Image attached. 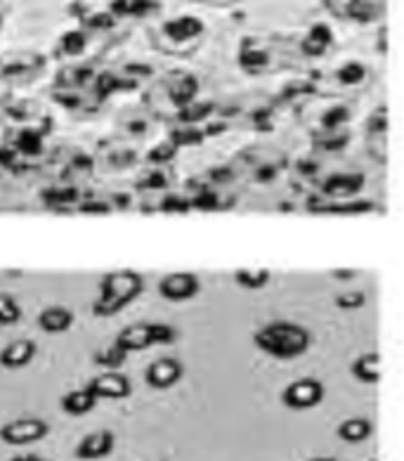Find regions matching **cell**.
<instances>
[{
    "label": "cell",
    "mask_w": 404,
    "mask_h": 461,
    "mask_svg": "<svg viewBox=\"0 0 404 461\" xmlns=\"http://www.w3.org/2000/svg\"><path fill=\"white\" fill-rule=\"evenodd\" d=\"M324 400V385L322 381L317 379H298L293 384H289L282 391V402L289 407V410H296V411H305V410H312L317 404Z\"/></svg>",
    "instance_id": "cell-5"
},
{
    "label": "cell",
    "mask_w": 404,
    "mask_h": 461,
    "mask_svg": "<svg viewBox=\"0 0 404 461\" xmlns=\"http://www.w3.org/2000/svg\"><path fill=\"white\" fill-rule=\"evenodd\" d=\"M71 324H74V312L62 305H50L39 315V327L48 334H64L69 331Z\"/></svg>",
    "instance_id": "cell-12"
},
{
    "label": "cell",
    "mask_w": 404,
    "mask_h": 461,
    "mask_svg": "<svg viewBox=\"0 0 404 461\" xmlns=\"http://www.w3.org/2000/svg\"><path fill=\"white\" fill-rule=\"evenodd\" d=\"M161 33H164V39H168L171 43H190V41H196L203 33V24L194 17H180V20H171L166 22L161 26Z\"/></svg>",
    "instance_id": "cell-10"
},
{
    "label": "cell",
    "mask_w": 404,
    "mask_h": 461,
    "mask_svg": "<svg viewBox=\"0 0 404 461\" xmlns=\"http://www.w3.org/2000/svg\"><path fill=\"white\" fill-rule=\"evenodd\" d=\"M199 277L192 275V272H171L161 279L158 291L166 301H175V303H183V301H190L199 294Z\"/></svg>",
    "instance_id": "cell-6"
},
{
    "label": "cell",
    "mask_w": 404,
    "mask_h": 461,
    "mask_svg": "<svg viewBox=\"0 0 404 461\" xmlns=\"http://www.w3.org/2000/svg\"><path fill=\"white\" fill-rule=\"evenodd\" d=\"M369 461H376V459H369Z\"/></svg>",
    "instance_id": "cell-26"
},
{
    "label": "cell",
    "mask_w": 404,
    "mask_h": 461,
    "mask_svg": "<svg viewBox=\"0 0 404 461\" xmlns=\"http://www.w3.org/2000/svg\"><path fill=\"white\" fill-rule=\"evenodd\" d=\"M88 388L95 393L97 400H123L133 393L126 374L116 372V369H109V372L95 376L88 384Z\"/></svg>",
    "instance_id": "cell-8"
},
{
    "label": "cell",
    "mask_w": 404,
    "mask_h": 461,
    "mask_svg": "<svg viewBox=\"0 0 404 461\" xmlns=\"http://www.w3.org/2000/svg\"><path fill=\"white\" fill-rule=\"evenodd\" d=\"M372 421L364 417H353V419H346V421H341V426L336 429V433H338V438H341L343 442H350V445H360V442H364L366 438L372 436Z\"/></svg>",
    "instance_id": "cell-14"
},
{
    "label": "cell",
    "mask_w": 404,
    "mask_h": 461,
    "mask_svg": "<svg viewBox=\"0 0 404 461\" xmlns=\"http://www.w3.org/2000/svg\"><path fill=\"white\" fill-rule=\"evenodd\" d=\"M366 71L360 62H347L346 67L338 69V81L346 83V86H357V83L364 81Z\"/></svg>",
    "instance_id": "cell-21"
},
{
    "label": "cell",
    "mask_w": 404,
    "mask_h": 461,
    "mask_svg": "<svg viewBox=\"0 0 404 461\" xmlns=\"http://www.w3.org/2000/svg\"><path fill=\"white\" fill-rule=\"evenodd\" d=\"M123 360H126V353H123V350H121L119 346H109V348H104V350H102V353H97V357H95V362L100 366H107V369H119L121 365H123Z\"/></svg>",
    "instance_id": "cell-20"
},
{
    "label": "cell",
    "mask_w": 404,
    "mask_h": 461,
    "mask_svg": "<svg viewBox=\"0 0 404 461\" xmlns=\"http://www.w3.org/2000/svg\"><path fill=\"white\" fill-rule=\"evenodd\" d=\"M256 346L263 350V353L277 357V360H293V357H301L303 353H308L310 343H312V336L305 327L296 322H270L265 327H260L253 336Z\"/></svg>",
    "instance_id": "cell-1"
},
{
    "label": "cell",
    "mask_w": 404,
    "mask_h": 461,
    "mask_svg": "<svg viewBox=\"0 0 404 461\" xmlns=\"http://www.w3.org/2000/svg\"><path fill=\"white\" fill-rule=\"evenodd\" d=\"M36 357V346L33 341H13L10 346H5L0 350V366L5 369H24V366L31 365V360Z\"/></svg>",
    "instance_id": "cell-11"
},
{
    "label": "cell",
    "mask_w": 404,
    "mask_h": 461,
    "mask_svg": "<svg viewBox=\"0 0 404 461\" xmlns=\"http://www.w3.org/2000/svg\"><path fill=\"white\" fill-rule=\"evenodd\" d=\"M116 438L112 430H95V433H88L76 445V456L83 461H97L104 459L114 452Z\"/></svg>",
    "instance_id": "cell-9"
},
{
    "label": "cell",
    "mask_w": 404,
    "mask_h": 461,
    "mask_svg": "<svg viewBox=\"0 0 404 461\" xmlns=\"http://www.w3.org/2000/svg\"><path fill=\"white\" fill-rule=\"evenodd\" d=\"M13 461H45V459H40L39 455H17L13 456Z\"/></svg>",
    "instance_id": "cell-24"
},
{
    "label": "cell",
    "mask_w": 404,
    "mask_h": 461,
    "mask_svg": "<svg viewBox=\"0 0 404 461\" xmlns=\"http://www.w3.org/2000/svg\"><path fill=\"white\" fill-rule=\"evenodd\" d=\"M328 45H331V32H328L327 26H315L308 39H305L303 48L310 55H322V52H327Z\"/></svg>",
    "instance_id": "cell-17"
},
{
    "label": "cell",
    "mask_w": 404,
    "mask_h": 461,
    "mask_svg": "<svg viewBox=\"0 0 404 461\" xmlns=\"http://www.w3.org/2000/svg\"><path fill=\"white\" fill-rule=\"evenodd\" d=\"M360 173H336L331 180L324 183V192L331 196H353L362 187Z\"/></svg>",
    "instance_id": "cell-16"
},
{
    "label": "cell",
    "mask_w": 404,
    "mask_h": 461,
    "mask_svg": "<svg viewBox=\"0 0 404 461\" xmlns=\"http://www.w3.org/2000/svg\"><path fill=\"white\" fill-rule=\"evenodd\" d=\"M173 339H175V331L168 324H130L116 336V346L128 355L135 350H147L157 343L158 346L171 343Z\"/></svg>",
    "instance_id": "cell-3"
},
{
    "label": "cell",
    "mask_w": 404,
    "mask_h": 461,
    "mask_svg": "<svg viewBox=\"0 0 404 461\" xmlns=\"http://www.w3.org/2000/svg\"><path fill=\"white\" fill-rule=\"evenodd\" d=\"M338 116H347V112L346 109H336V112H331V114H327L324 116V126H336V123H341V119H338Z\"/></svg>",
    "instance_id": "cell-23"
},
{
    "label": "cell",
    "mask_w": 404,
    "mask_h": 461,
    "mask_svg": "<svg viewBox=\"0 0 404 461\" xmlns=\"http://www.w3.org/2000/svg\"><path fill=\"white\" fill-rule=\"evenodd\" d=\"M20 303H17L10 294H0V324H3V327H10V324L20 322Z\"/></svg>",
    "instance_id": "cell-19"
},
{
    "label": "cell",
    "mask_w": 404,
    "mask_h": 461,
    "mask_svg": "<svg viewBox=\"0 0 404 461\" xmlns=\"http://www.w3.org/2000/svg\"><path fill=\"white\" fill-rule=\"evenodd\" d=\"M142 285H145L142 277L133 270L109 272L100 285V298L95 301V315L112 317L121 312V310L126 308L128 303H133L135 298L142 294Z\"/></svg>",
    "instance_id": "cell-2"
},
{
    "label": "cell",
    "mask_w": 404,
    "mask_h": 461,
    "mask_svg": "<svg viewBox=\"0 0 404 461\" xmlns=\"http://www.w3.org/2000/svg\"><path fill=\"white\" fill-rule=\"evenodd\" d=\"M364 301H366L364 294L355 289H347L336 296V305H338L341 310H360L362 305H364Z\"/></svg>",
    "instance_id": "cell-22"
},
{
    "label": "cell",
    "mask_w": 404,
    "mask_h": 461,
    "mask_svg": "<svg viewBox=\"0 0 404 461\" xmlns=\"http://www.w3.org/2000/svg\"><path fill=\"white\" fill-rule=\"evenodd\" d=\"M97 402H100V400L95 398V393L85 385V388L67 393L59 404H62V410L67 411V414H71V417H83V414H88V411L95 410Z\"/></svg>",
    "instance_id": "cell-13"
},
{
    "label": "cell",
    "mask_w": 404,
    "mask_h": 461,
    "mask_svg": "<svg viewBox=\"0 0 404 461\" xmlns=\"http://www.w3.org/2000/svg\"><path fill=\"white\" fill-rule=\"evenodd\" d=\"M50 433V426L39 417H22L7 421L5 426H0V440L13 447H22V445H31V442L43 440Z\"/></svg>",
    "instance_id": "cell-4"
},
{
    "label": "cell",
    "mask_w": 404,
    "mask_h": 461,
    "mask_svg": "<svg viewBox=\"0 0 404 461\" xmlns=\"http://www.w3.org/2000/svg\"><path fill=\"white\" fill-rule=\"evenodd\" d=\"M353 376L362 384H379L381 379V360L379 353H364L353 362Z\"/></svg>",
    "instance_id": "cell-15"
},
{
    "label": "cell",
    "mask_w": 404,
    "mask_h": 461,
    "mask_svg": "<svg viewBox=\"0 0 404 461\" xmlns=\"http://www.w3.org/2000/svg\"><path fill=\"white\" fill-rule=\"evenodd\" d=\"M305 461H336L334 456H312V459H305Z\"/></svg>",
    "instance_id": "cell-25"
},
{
    "label": "cell",
    "mask_w": 404,
    "mask_h": 461,
    "mask_svg": "<svg viewBox=\"0 0 404 461\" xmlns=\"http://www.w3.org/2000/svg\"><path fill=\"white\" fill-rule=\"evenodd\" d=\"M183 362L175 360V357H158L152 365L147 366L145 381L149 388H157V391H168L177 381L183 379Z\"/></svg>",
    "instance_id": "cell-7"
},
{
    "label": "cell",
    "mask_w": 404,
    "mask_h": 461,
    "mask_svg": "<svg viewBox=\"0 0 404 461\" xmlns=\"http://www.w3.org/2000/svg\"><path fill=\"white\" fill-rule=\"evenodd\" d=\"M234 279H237L244 289L258 291L270 282V272L263 270V267H260V270H239L234 275Z\"/></svg>",
    "instance_id": "cell-18"
}]
</instances>
